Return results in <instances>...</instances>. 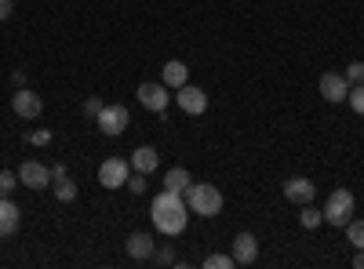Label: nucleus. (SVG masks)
<instances>
[{"label":"nucleus","instance_id":"f257e3e1","mask_svg":"<svg viewBox=\"0 0 364 269\" xmlns=\"http://www.w3.org/2000/svg\"><path fill=\"white\" fill-rule=\"evenodd\" d=\"M149 215H154V226L164 233V236H178L190 222V204L182 193H171V190H161L154 197V207H149Z\"/></svg>","mask_w":364,"mask_h":269},{"label":"nucleus","instance_id":"f03ea898","mask_svg":"<svg viewBox=\"0 0 364 269\" xmlns=\"http://www.w3.org/2000/svg\"><path fill=\"white\" fill-rule=\"evenodd\" d=\"M182 197H186V204H190V215L215 219V215L223 212V190L211 186V182H193Z\"/></svg>","mask_w":364,"mask_h":269},{"label":"nucleus","instance_id":"7ed1b4c3","mask_svg":"<svg viewBox=\"0 0 364 269\" xmlns=\"http://www.w3.org/2000/svg\"><path fill=\"white\" fill-rule=\"evenodd\" d=\"M353 212H357V204H353V193L350 190H331L328 193V204H324V222L328 226H339V229H346V222L353 219Z\"/></svg>","mask_w":364,"mask_h":269},{"label":"nucleus","instance_id":"20e7f679","mask_svg":"<svg viewBox=\"0 0 364 269\" xmlns=\"http://www.w3.org/2000/svg\"><path fill=\"white\" fill-rule=\"evenodd\" d=\"M128 175H132V160L109 157V160H102V168H99V186H102V190H124V186H128Z\"/></svg>","mask_w":364,"mask_h":269},{"label":"nucleus","instance_id":"39448f33","mask_svg":"<svg viewBox=\"0 0 364 269\" xmlns=\"http://www.w3.org/2000/svg\"><path fill=\"white\" fill-rule=\"evenodd\" d=\"M95 124H99V131H102V135H109V138H113V135H120V131H124V128L132 124V113H128L124 106H120V102H106V106H102V113L95 116Z\"/></svg>","mask_w":364,"mask_h":269},{"label":"nucleus","instance_id":"423d86ee","mask_svg":"<svg viewBox=\"0 0 364 269\" xmlns=\"http://www.w3.org/2000/svg\"><path fill=\"white\" fill-rule=\"evenodd\" d=\"M135 99L146 106V109H154V113H164L168 109V102H171V95H168V84L164 80H146V84H139V92H135Z\"/></svg>","mask_w":364,"mask_h":269},{"label":"nucleus","instance_id":"0eeeda50","mask_svg":"<svg viewBox=\"0 0 364 269\" xmlns=\"http://www.w3.org/2000/svg\"><path fill=\"white\" fill-rule=\"evenodd\" d=\"M175 102H178L182 113H190V116H200V113L208 109V95L200 92V87H193V84L175 87Z\"/></svg>","mask_w":364,"mask_h":269},{"label":"nucleus","instance_id":"6e6552de","mask_svg":"<svg viewBox=\"0 0 364 269\" xmlns=\"http://www.w3.org/2000/svg\"><path fill=\"white\" fill-rule=\"evenodd\" d=\"M11 109L22 116V121H37V116L44 113V99L37 92H29V87H18L15 99H11Z\"/></svg>","mask_w":364,"mask_h":269},{"label":"nucleus","instance_id":"1a4fd4ad","mask_svg":"<svg viewBox=\"0 0 364 269\" xmlns=\"http://www.w3.org/2000/svg\"><path fill=\"white\" fill-rule=\"evenodd\" d=\"M18 186L48 190V186H51V168H44L41 160H26V164L18 168Z\"/></svg>","mask_w":364,"mask_h":269},{"label":"nucleus","instance_id":"9d476101","mask_svg":"<svg viewBox=\"0 0 364 269\" xmlns=\"http://www.w3.org/2000/svg\"><path fill=\"white\" fill-rule=\"evenodd\" d=\"M233 262L237 265L259 262V241H255V233H237L233 236Z\"/></svg>","mask_w":364,"mask_h":269},{"label":"nucleus","instance_id":"9b49d317","mask_svg":"<svg viewBox=\"0 0 364 269\" xmlns=\"http://www.w3.org/2000/svg\"><path fill=\"white\" fill-rule=\"evenodd\" d=\"M22 226V207L11 197H0V236H15Z\"/></svg>","mask_w":364,"mask_h":269},{"label":"nucleus","instance_id":"f8f14e48","mask_svg":"<svg viewBox=\"0 0 364 269\" xmlns=\"http://www.w3.org/2000/svg\"><path fill=\"white\" fill-rule=\"evenodd\" d=\"M346 95H350V80H346L343 73H324V77H321V99H328V102H346Z\"/></svg>","mask_w":364,"mask_h":269},{"label":"nucleus","instance_id":"ddd939ff","mask_svg":"<svg viewBox=\"0 0 364 269\" xmlns=\"http://www.w3.org/2000/svg\"><path fill=\"white\" fill-rule=\"evenodd\" d=\"M284 197L291 200V204H310L314 197H317V186L310 182V178H302V175H295V178H288V182H284Z\"/></svg>","mask_w":364,"mask_h":269},{"label":"nucleus","instance_id":"4468645a","mask_svg":"<svg viewBox=\"0 0 364 269\" xmlns=\"http://www.w3.org/2000/svg\"><path fill=\"white\" fill-rule=\"evenodd\" d=\"M124 251H128L135 262H146V258L157 255V244H154V236H149V233H132L128 241H124Z\"/></svg>","mask_w":364,"mask_h":269},{"label":"nucleus","instance_id":"2eb2a0df","mask_svg":"<svg viewBox=\"0 0 364 269\" xmlns=\"http://www.w3.org/2000/svg\"><path fill=\"white\" fill-rule=\"evenodd\" d=\"M157 164H161V153H157L154 146H139L135 153H132V171L149 175V171H157Z\"/></svg>","mask_w":364,"mask_h":269},{"label":"nucleus","instance_id":"dca6fc26","mask_svg":"<svg viewBox=\"0 0 364 269\" xmlns=\"http://www.w3.org/2000/svg\"><path fill=\"white\" fill-rule=\"evenodd\" d=\"M161 80H164L168 87H182V84L190 80V70H186V62H178V58L164 62V70H161Z\"/></svg>","mask_w":364,"mask_h":269},{"label":"nucleus","instance_id":"f3484780","mask_svg":"<svg viewBox=\"0 0 364 269\" xmlns=\"http://www.w3.org/2000/svg\"><path fill=\"white\" fill-rule=\"evenodd\" d=\"M190 186H193V178H190L186 168H168V175H164V190H171V193H186Z\"/></svg>","mask_w":364,"mask_h":269},{"label":"nucleus","instance_id":"a211bd4d","mask_svg":"<svg viewBox=\"0 0 364 269\" xmlns=\"http://www.w3.org/2000/svg\"><path fill=\"white\" fill-rule=\"evenodd\" d=\"M324 222V215L317 212V207H310V204H302V212H299V226L302 229H317Z\"/></svg>","mask_w":364,"mask_h":269},{"label":"nucleus","instance_id":"6ab92c4d","mask_svg":"<svg viewBox=\"0 0 364 269\" xmlns=\"http://www.w3.org/2000/svg\"><path fill=\"white\" fill-rule=\"evenodd\" d=\"M55 186V197L63 200V204H70V200H77V186H73V178L66 175V178H58V182H51Z\"/></svg>","mask_w":364,"mask_h":269},{"label":"nucleus","instance_id":"aec40b11","mask_svg":"<svg viewBox=\"0 0 364 269\" xmlns=\"http://www.w3.org/2000/svg\"><path fill=\"white\" fill-rule=\"evenodd\" d=\"M346 102L353 106V113H357V116H364V84H350Z\"/></svg>","mask_w":364,"mask_h":269},{"label":"nucleus","instance_id":"412c9836","mask_svg":"<svg viewBox=\"0 0 364 269\" xmlns=\"http://www.w3.org/2000/svg\"><path fill=\"white\" fill-rule=\"evenodd\" d=\"M18 186V171H0V197H11Z\"/></svg>","mask_w":364,"mask_h":269},{"label":"nucleus","instance_id":"4be33fe9","mask_svg":"<svg viewBox=\"0 0 364 269\" xmlns=\"http://www.w3.org/2000/svg\"><path fill=\"white\" fill-rule=\"evenodd\" d=\"M233 255H208L204 258V269H233Z\"/></svg>","mask_w":364,"mask_h":269},{"label":"nucleus","instance_id":"5701e85b","mask_svg":"<svg viewBox=\"0 0 364 269\" xmlns=\"http://www.w3.org/2000/svg\"><path fill=\"white\" fill-rule=\"evenodd\" d=\"M346 236H350V244H357V248H364V219L360 222H346Z\"/></svg>","mask_w":364,"mask_h":269},{"label":"nucleus","instance_id":"b1692460","mask_svg":"<svg viewBox=\"0 0 364 269\" xmlns=\"http://www.w3.org/2000/svg\"><path fill=\"white\" fill-rule=\"evenodd\" d=\"M128 193H135V197L146 193V175H142V171H132V175H128Z\"/></svg>","mask_w":364,"mask_h":269},{"label":"nucleus","instance_id":"393cba45","mask_svg":"<svg viewBox=\"0 0 364 269\" xmlns=\"http://www.w3.org/2000/svg\"><path fill=\"white\" fill-rule=\"evenodd\" d=\"M343 77H346L350 84H364V62H350Z\"/></svg>","mask_w":364,"mask_h":269},{"label":"nucleus","instance_id":"a878e982","mask_svg":"<svg viewBox=\"0 0 364 269\" xmlns=\"http://www.w3.org/2000/svg\"><path fill=\"white\" fill-rule=\"evenodd\" d=\"M102 106H106V102H102L99 95H91V99H84V116H99V113H102Z\"/></svg>","mask_w":364,"mask_h":269},{"label":"nucleus","instance_id":"bb28decb","mask_svg":"<svg viewBox=\"0 0 364 269\" xmlns=\"http://www.w3.org/2000/svg\"><path fill=\"white\" fill-rule=\"evenodd\" d=\"M26 138L33 142V146H48V142H51V131H44V128H41V131H29Z\"/></svg>","mask_w":364,"mask_h":269},{"label":"nucleus","instance_id":"cd10ccee","mask_svg":"<svg viewBox=\"0 0 364 269\" xmlns=\"http://www.w3.org/2000/svg\"><path fill=\"white\" fill-rule=\"evenodd\" d=\"M154 258H157V265H171V262H175V251H171V248H161Z\"/></svg>","mask_w":364,"mask_h":269},{"label":"nucleus","instance_id":"c85d7f7f","mask_svg":"<svg viewBox=\"0 0 364 269\" xmlns=\"http://www.w3.org/2000/svg\"><path fill=\"white\" fill-rule=\"evenodd\" d=\"M11 11H15L11 0H0V22H8V18H11Z\"/></svg>","mask_w":364,"mask_h":269},{"label":"nucleus","instance_id":"c756f323","mask_svg":"<svg viewBox=\"0 0 364 269\" xmlns=\"http://www.w3.org/2000/svg\"><path fill=\"white\" fill-rule=\"evenodd\" d=\"M11 84H15V92H18V87H26V70H15L11 73Z\"/></svg>","mask_w":364,"mask_h":269},{"label":"nucleus","instance_id":"7c9ffc66","mask_svg":"<svg viewBox=\"0 0 364 269\" xmlns=\"http://www.w3.org/2000/svg\"><path fill=\"white\" fill-rule=\"evenodd\" d=\"M58 178H66V164H55L51 168V182H58Z\"/></svg>","mask_w":364,"mask_h":269},{"label":"nucleus","instance_id":"2f4dec72","mask_svg":"<svg viewBox=\"0 0 364 269\" xmlns=\"http://www.w3.org/2000/svg\"><path fill=\"white\" fill-rule=\"evenodd\" d=\"M353 265H357V269H364V248H357V255H353Z\"/></svg>","mask_w":364,"mask_h":269}]
</instances>
